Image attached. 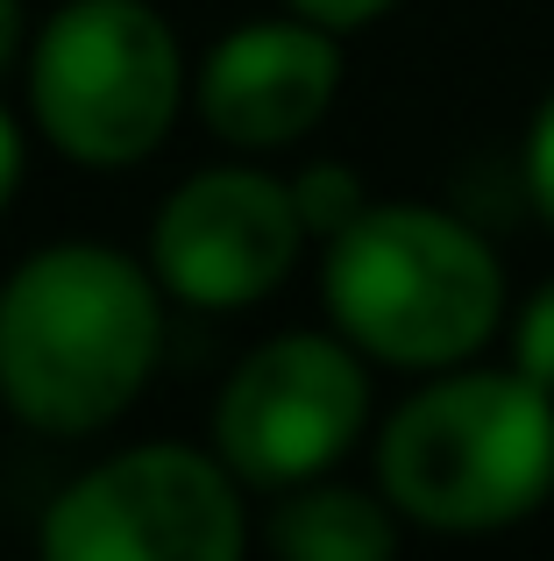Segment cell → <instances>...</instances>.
Instances as JSON below:
<instances>
[{
    "label": "cell",
    "mask_w": 554,
    "mask_h": 561,
    "mask_svg": "<svg viewBox=\"0 0 554 561\" xmlns=\"http://www.w3.org/2000/svg\"><path fill=\"white\" fill-rule=\"evenodd\" d=\"M164 348L157 271L107 242L36 249L0 285V405L36 434H100L142 398Z\"/></svg>",
    "instance_id": "obj_1"
},
{
    "label": "cell",
    "mask_w": 554,
    "mask_h": 561,
    "mask_svg": "<svg viewBox=\"0 0 554 561\" xmlns=\"http://www.w3.org/2000/svg\"><path fill=\"white\" fill-rule=\"evenodd\" d=\"M327 313L362 356L399 370H455L498 334V249L441 206L384 199L327 234L320 263Z\"/></svg>",
    "instance_id": "obj_2"
},
{
    "label": "cell",
    "mask_w": 554,
    "mask_h": 561,
    "mask_svg": "<svg viewBox=\"0 0 554 561\" xmlns=\"http://www.w3.org/2000/svg\"><path fill=\"white\" fill-rule=\"evenodd\" d=\"M384 505L434 534H498L554 491V391L527 370H455L413 391L377 448Z\"/></svg>",
    "instance_id": "obj_3"
},
{
    "label": "cell",
    "mask_w": 554,
    "mask_h": 561,
    "mask_svg": "<svg viewBox=\"0 0 554 561\" xmlns=\"http://www.w3.org/2000/svg\"><path fill=\"white\" fill-rule=\"evenodd\" d=\"M178 100L185 57L150 0H71L28 50V107L85 171L142 164L171 136Z\"/></svg>",
    "instance_id": "obj_4"
},
{
    "label": "cell",
    "mask_w": 554,
    "mask_h": 561,
    "mask_svg": "<svg viewBox=\"0 0 554 561\" xmlns=\"http://www.w3.org/2000/svg\"><path fill=\"white\" fill-rule=\"evenodd\" d=\"M50 561H235L250 540L242 477L199 448H128L71 477L43 512Z\"/></svg>",
    "instance_id": "obj_5"
},
{
    "label": "cell",
    "mask_w": 554,
    "mask_h": 561,
    "mask_svg": "<svg viewBox=\"0 0 554 561\" xmlns=\"http://www.w3.org/2000/svg\"><path fill=\"white\" fill-rule=\"evenodd\" d=\"M370 420V377L348 334H277L228 377L213 448L256 491L320 483Z\"/></svg>",
    "instance_id": "obj_6"
},
{
    "label": "cell",
    "mask_w": 554,
    "mask_h": 561,
    "mask_svg": "<svg viewBox=\"0 0 554 561\" xmlns=\"http://www.w3.org/2000/svg\"><path fill=\"white\" fill-rule=\"evenodd\" d=\"M305 249V220L285 179L264 171H199L157 206L150 228V271L171 299L199 313H235V306L270 299L291 277Z\"/></svg>",
    "instance_id": "obj_7"
},
{
    "label": "cell",
    "mask_w": 554,
    "mask_h": 561,
    "mask_svg": "<svg viewBox=\"0 0 554 561\" xmlns=\"http://www.w3.org/2000/svg\"><path fill=\"white\" fill-rule=\"evenodd\" d=\"M342 93V50L334 28L285 14V22H242L199 65V122L235 150H285L313 136L320 114Z\"/></svg>",
    "instance_id": "obj_8"
},
{
    "label": "cell",
    "mask_w": 554,
    "mask_h": 561,
    "mask_svg": "<svg viewBox=\"0 0 554 561\" xmlns=\"http://www.w3.org/2000/svg\"><path fill=\"white\" fill-rule=\"evenodd\" d=\"M270 548L285 561H384L399 548V526L377 497L342 483H299L270 519Z\"/></svg>",
    "instance_id": "obj_9"
},
{
    "label": "cell",
    "mask_w": 554,
    "mask_h": 561,
    "mask_svg": "<svg viewBox=\"0 0 554 561\" xmlns=\"http://www.w3.org/2000/svg\"><path fill=\"white\" fill-rule=\"evenodd\" d=\"M291 199H299V220H305V234H342L348 220L362 214V179L348 164H313V171H299L291 179Z\"/></svg>",
    "instance_id": "obj_10"
},
{
    "label": "cell",
    "mask_w": 554,
    "mask_h": 561,
    "mask_svg": "<svg viewBox=\"0 0 554 561\" xmlns=\"http://www.w3.org/2000/svg\"><path fill=\"white\" fill-rule=\"evenodd\" d=\"M512 370H527L541 391H554V277L527 299V313L512 328Z\"/></svg>",
    "instance_id": "obj_11"
},
{
    "label": "cell",
    "mask_w": 554,
    "mask_h": 561,
    "mask_svg": "<svg viewBox=\"0 0 554 561\" xmlns=\"http://www.w3.org/2000/svg\"><path fill=\"white\" fill-rule=\"evenodd\" d=\"M527 192H533V206H541V220L554 228V93L541 100V114H533V128H527Z\"/></svg>",
    "instance_id": "obj_12"
},
{
    "label": "cell",
    "mask_w": 554,
    "mask_h": 561,
    "mask_svg": "<svg viewBox=\"0 0 554 561\" xmlns=\"http://www.w3.org/2000/svg\"><path fill=\"white\" fill-rule=\"evenodd\" d=\"M285 8L342 36V28H362V22H377V14H391V8H399V0H285Z\"/></svg>",
    "instance_id": "obj_13"
},
{
    "label": "cell",
    "mask_w": 554,
    "mask_h": 561,
    "mask_svg": "<svg viewBox=\"0 0 554 561\" xmlns=\"http://www.w3.org/2000/svg\"><path fill=\"white\" fill-rule=\"evenodd\" d=\"M14 185H22V128H14V114L0 107V206L14 199Z\"/></svg>",
    "instance_id": "obj_14"
},
{
    "label": "cell",
    "mask_w": 554,
    "mask_h": 561,
    "mask_svg": "<svg viewBox=\"0 0 554 561\" xmlns=\"http://www.w3.org/2000/svg\"><path fill=\"white\" fill-rule=\"evenodd\" d=\"M14 50H22V0H0V79H8Z\"/></svg>",
    "instance_id": "obj_15"
}]
</instances>
